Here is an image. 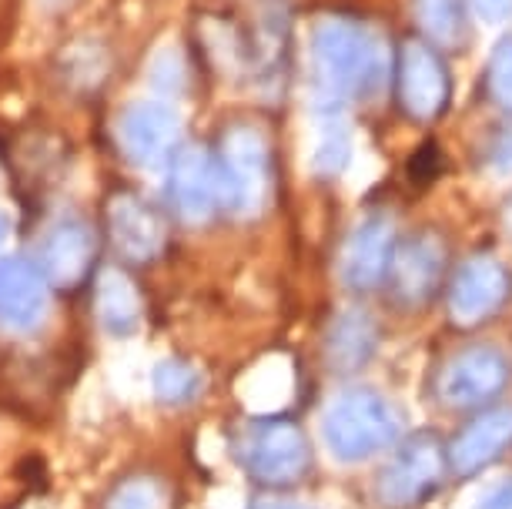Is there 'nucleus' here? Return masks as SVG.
I'll return each instance as SVG.
<instances>
[{
  "label": "nucleus",
  "mask_w": 512,
  "mask_h": 509,
  "mask_svg": "<svg viewBox=\"0 0 512 509\" xmlns=\"http://www.w3.org/2000/svg\"><path fill=\"white\" fill-rule=\"evenodd\" d=\"M312 74L328 108L345 101H365L389 78V54L362 21L332 14L312 31Z\"/></svg>",
  "instance_id": "obj_1"
},
{
  "label": "nucleus",
  "mask_w": 512,
  "mask_h": 509,
  "mask_svg": "<svg viewBox=\"0 0 512 509\" xmlns=\"http://www.w3.org/2000/svg\"><path fill=\"white\" fill-rule=\"evenodd\" d=\"M211 158H215L221 208L235 218L262 215L275 195V155L262 124H225L211 148Z\"/></svg>",
  "instance_id": "obj_2"
},
{
  "label": "nucleus",
  "mask_w": 512,
  "mask_h": 509,
  "mask_svg": "<svg viewBox=\"0 0 512 509\" xmlns=\"http://www.w3.org/2000/svg\"><path fill=\"white\" fill-rule=\"evenodd\" d=\"M231 453L238 466L262 486L285 489L302 483L312 469V446L295 419L251 416L231 432Z\"/></svg>",
  "instance_id": "obj_3"
},
{
  "label": "nucleus",
  "mask_w": 512,
  "mask_h": 509,
  "mask_svg": "<svg viewBox=\"0 0 512 509\" xmlns=\"http://www.w3.org/2000/svg\"><path fill=\"white\" fill-rule=\"evenodd\" d=\"M322 436L335 459L362 463L399 439V416L375 389H349L325 409Z\"/></svg>",
  "instance_id": "obj_4"
},
{
  "label": "nucleus",
  "mask_w": 512,
  "mask_h": 509,
  "mask_svg": "<svg viewBox=\"0 0 512 509\" xmlns=\"http://www.w3.org/2000/svg\"><path fill=\"white\" fill-rule=\"evenodd\" d=\"M181 111L164 98H138L114 114V144L134 168H161L181 148Z\"/></svg>",
  "instance_id": "obj_5"
},
{
  "label": "nucleus",
  "mask_w": 512,
  "mask_h": 509,
  "mask_svg": "<svg viewBox=\"0 0 512 509\" xmlns=\"http://www.w3.org/2000/svg\"><path fill=\"white\" fill-rule=\"evenodd\" d=\"M446 449L432 432H415L395 449L375 476V496L385 509H412L425 503L446 479Z\"/></svg>",
  "instance_id": "obj_6"
},
{
  "label": "nucleus",
  "mask_w": 512,
  "mask_h": 509,
  "mask_svg": "<svg viewBox=\"0 0 512 509\" xmlns=\"http://www.w3.org/2000/svg\"><path fill=\"white\" fill-rule=\"evenodd\" d=\"M101 255V238L88 218L64 215L44 228L37 238V272L44 275L47 288L57 292H77L94 278Z\"/></svg>",
  "instance_id": "obj_7"
},
{
  "label": "nucleus",
  "mask_w": 512,
  "mask_h": 509,
  "mask_svg": "<svg viewBox=\"0 0 512 509\" xmlns=\"http://www.w3.org/2000/svg\"><path fill=\"white\" fill-rule=\"evenodd\" d=\"M395 104L412 121H436L449 104V71L442 54L422 37H405L392 61Z\"/></svg>",
  "instance_id": "obj_8"
},
{
  "label": "nucleus",
  "mask_w": 512,
  "mask_h": 509,
  "mask_svg": "<svg viewBox=\"0 0 512 509\" xmlns=\"http://www.w3.org/2000/svg\"><path fill=\"white\" fill-rule=\"evenodd\" d=\"M104 228L128 265H148L168 248V218L141 191L118 188L104 201Z\"/></svg>",
  "instance_id": "obj_9"
},
{
  "label": "nucleus",
  "mask_w": 512,
  "mask_h": 509,
  "mask_svg": "<svg viewBox=\"0 0 512 509\" xmlns=\"http://www.w3.org/2000/svg\"><path fill=\"white\" fill-rule=\"evenodd\" d=\"M509 362L492 345H469L442 362L436 376V399L446 409H476L486 406L506 389Z\"/></svg>",
  "instance_id": "obj_10"
},
{
  "label": "nucleus",
  "mask_w": 512,
  "mask_h": 509,
  "mask_svg": "<svg viewBox=\"0 0 512 509\" xmlns=\"http://www.w3.org/2000/svg\"><path fill=\"white\" fill-rule=\"evenodd\" d=\"M168 195L171 215L181 225L201 228L218 215L221 195H218V175H215V158L205 144H181V148L168 161Z\"/></svg>",
  "instance_id": "obj_11"
},
{
  "label": "nucleus",
  "mask_w": 512,
  "mask_h": 509,
  "mask_svg": "<svg viewBox=\"0 0 512 509\" xmlns=\"http://www.w3.org/2000/svg\"><path fill=\"white\" fill-rule=\"evenodd\" d=\"M442 275H446V238L425 228L392 248L385 285L399 309H422L439 292Z\"/></svg>",
  "instance_id": "obj_12"
},
{
  "label": "nucleus",
  "mask_w": 512,
  "mask_h": 509,
  "mask_svg": "<svg viewBox=\"0 0 512 509\" xmlns=\"http://www.w3.org/2000/svg\"><path fill=\"white\" fill-rule=\"evenodd\" d=\"M509 272L499 258L492 255H472L469 262L459 265L456 278L449 285V319L462 325V329H472V325H482L492 319L509 299Z\"/></svg>",
  "instance_id": "obj_13"
},
{
  "label": "nucleus",
  "mask_w": 512,
  "mask_h": 509,
  "mask_svg": "<svg viewBox=\"0 0 512 509\" xmlns=\"http://www.w3.org/2000/svg\"><path fill=\"white\" fill-rule=\"evenodd\" d=\"M395 248L392 222L385 215H369L365 222L355 225V232L345 238L342 255H338V275L355 292H369V288L385 282L389 272V258Z\"/></svg>",
  "instance_id": "obj_14"
},
{
  "label": "nucleus",
  "mask_w": 512,
  "mask_h": 509,
  "mask_svg": "<svg viewBox=\"0 0 512 509\" xmlns=\"http://www.w3.org/2000/svg\"><path fill=\"white\" fill-rule=\"evenodd\" d=\"M512 449V406L486 409L469 419L446 449V463L456 476H476Z\"/></svg>",
  "instance_id": "obj_15"
},
{
  "label": "nucleus",
  "mask_w": 512,
  "mask_h": 509,
  "mask_svg": "<svg viewBox=\"0 0 512 509\" xmlns=\"http://www.w3.org/2000/svg\"><path fill=\"white\" fill-rule=\"evenodd\" d=\"M47 312V282L21 255L0 258V329L31 332Z\"/></svg>",
  "instance_id": "obj_16"
},
{
  "label": "nucleus",
  "mask_w": 512,
  "mask_h": 509,
  "mask_svg": "<svg viewBox=\"0 0 512 509\" xmlns=\"http://www.w3.org/2000/svg\"><path fill=\"white\" fill-rule=\"evenodd\" d=\"M94 315L98 325L114 339H128L141 329L144 302L134 278L124 268H104L94 275Z\"/></svg>",
  "instance_id": "obj_17"
},
{
  "label": "nucleus",
  "mask_w": 512,
  "mask_h": 509,
  "mask_svg": "<svg viewBox=\"0 0 512 509\" xmlns=\"http://www.w3.org/2000/svg\"><path fill=\"white\" fill-rule=\"evenodd\" d=\"M379 345V329L365 312H342L335 315L325 332V359L338 372L362 369L372 359Z\"/></svg>",
  "instance_id": "obj_18"
},
{
  "label": "nucleus",
  "mask_w": 512,
  "mask_h": 509,
  "mask_svg": "<svg viewBox=\"0 0 512 509\" xmlns=\"http://www.w3.org/2000/svg\"><path fill=\"white\" fill-rule=\"evenodd\" d=\"M415 21L432 47H462L469 34V14L462 0H415Z\"/></svg>",
  "instance_id": "obj_19"
},
{
  "label": "nucleus",
  "mask_w": 512,
  "mask_h": 509,
  "mask_svg": "<svg viewBox=\"0 0 512 509\" xmlns=\"http://www.w3.org/2000/svg\"><path fill=\"white\" fill-rule=\"evenodd\" d=\"M201 389H205V376L185 359H164L154 369V396L164 406H185V402L201 396Z\"/></svg>",
  "instance_id": "obj_20"
},
{
  "label": "nucleus",
  "mask_w": 512,
  "mask_h": 509,
  "mask_svg": "<svg viewBox=\"0 0 512 509\" xmlns=\"http://www.w3.org/2000/svg\"><path fill=\"white\" fill-rule=\"evenodd\" d=\"M104 509H171V489L158 476H128L114 486Z\"/></svg>",
  "instance_id": "obj_21"
},
{
  "label": "nucleus",
  "mask_w": 512,
  "mask_h": 509,
  "mask_svg": "<svg viewBox=\"0 0 512 509\" xmlns=\"http://www.w3.org/2000/svg\"><path fill=\"white\" fill-rule=\"evenodd\" d=\"M17 165H21L24 178H31L34 185H44V181L57 178L54 171H61L64 165V144L51 134H31L17 148Z\"/></svg>",
  "instance_id": "obj_22"
},
{
  "label": "nucleus",
  "mask_w": 512,
  "mask_h": 509,
  "mask_svg": "<svg viewBox=\"0 0 512 509\" xmlns=\"http://www.w3.org/2000/svg\"><path fill=\"white\" fill-rule=\"evenodd\" d=\"M349 131L338 124V118H328V128L322 131V138L315 144V155H312V168L318 178H338L349 165Z\"/></svg>",
  "instance_id": "obj_23"
},
{
  "label": "nucleus",
  "mask_w": 512,
  "mask_h": 509,
  "mask_svg": "<svg viewBox=\"0 0 512 509\" xmlns=\"http://www.w3.org/2000/svg\"><path fill=\"white\" fill-rule=\"evenodd\" d=\"M64 81L77 84V88H98L101 78L108 74V57L98 47H84V51H71L67 64L61 67Z\"/></svg>",
  "instance_id": "obj_24"
},
{
  "label": "nucleus",
  "mask_w": 512,
  "mask_h": 509,
  "mask_svg": "<svg viewBox=\"0 0 512 509\" xmlns=\"http://www.w3.org/2000/svg\"><path fill=\"white\" fill-rule=\"evenodd\" d=\"M489 98L502 111L512 114V37L496 47L489 61Z\"/></svg>",
  "instance_id": "obj_25"
},
{
  "label": "nucleus",
  "mask_w": 512,
  "mask_h": 509,
  "mask_svg": "<svg viewBox=\"0 0 512 509\" xmlns=\"http://www.w3.org/2000/svg\"><path fill=\"white\" fill-rule=\"evenodd\" d=\"M151 81L154 88H158L161 94H175L185 88L188 81V64L185 57H181L175 47H168V51H161L158 57H154L151 64Z\"/></svg>",
  "instance_id": "obj_26"
},
{
  "label": "nucleus",
  "mask_w": 512,
  "mask_h": 509,
  "mask_svg": "<svg viewBox=\"0 0 512 509\" xmlns=\"http://www.w3.org/2000/svg\"><path fill=\"white\" fill-rule=\"evenodd\" d=\"M436 144H425V148L409 161V175L412 181H429V178H436V171H439V158H436Z\"/></svg>",
  "instance_id": "obj_27"
},
{
  "label": "nucleus",
  "mask_w": 512,
  "mask_h": 509,
  "mask_svg": "<svg viewBox=\"0 0 512 509\" xmlns=\"http://www.w3.org/2000/svg\"><path fill=\"white\" fill-rule=\"evenodd\" d=\"M489 165L499 171H512V134H499L489 148Z\"/></svg>",
  "instance_id": "obj_28"
},
{
  "label": "nucleus",
  "mask_w": 512,
  "mask_h": 509,
  "mask_svg": "<svg viewBox=\"0 0 512 509\" xmlns=\"http://www.w3.org/2000/svg\"><path fill=\"white\" fill-rule=\"evenodd\" d=\"M479 509H512V479H502L489 489L486 496H482Z\"/></svg>",
  "instance_id": "obj_29"
},
{
  "label": "nucleus",
  "mask_w": 512,
  "mask_h": 509,
  "mask_svg": "<svg viewBox=\"0 0 512 509\" xmlns=\"http://www.w3.org/2000/svg\"><path fill=\"white\" fill-rule=\"evenodd\" d=\"M476 4V11L482 17H489V21H502V17L512 14V0H472Z\"/></svg>",
  "instance_id": "obj_30"
},
{
  "label": "nucleus",
  "mask_w": 512,
  "mask_h": 509,
  "mask_svg": "<svg viewBox=\"0 0 512 509\" xmlns=\"http://www.w3.org/2000/svg\"><path fill=\"white\" fill-rule=\"evenodd\" d=\"M251 509H308V506H298V503H255Z\"/></svg>",
  "instance_id": "obj_31"
},
{
  "label": "nucleus",
  "mask_w": 512,
  "mask_h": 509,
  "mask_svg": "<svg viewBox=\"0 0 512 509\" xmlns=\"http://www.w3.org/2000/svg\"><path fill=\"white\" fill-rule=\"evenodd\" d=\"M7 235H11V218H7L4 211H0V245H4Z\"/></svg>",
  "instance_id": "obj_32"
},
{
  "label": "nucleus",
  "mask_w": 512,
  "mask_h": 509,
  "mask_svg": "<svg viewBox=\"0 0 512 509\" xmlns=\"http://www.w3.org/2000/svg\"><path fill=\"white\" fill-rule=\"evenodd\" d=\"M502 218H506V232L512 235V198H509V205H506V215H502Z\"/></svg>",
  "instance_id": "obj_33"
}]
</instances>
